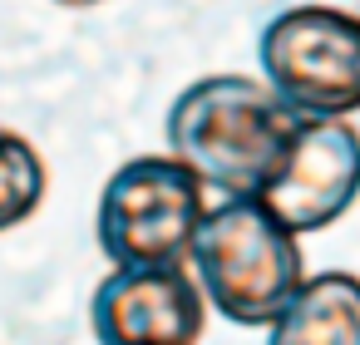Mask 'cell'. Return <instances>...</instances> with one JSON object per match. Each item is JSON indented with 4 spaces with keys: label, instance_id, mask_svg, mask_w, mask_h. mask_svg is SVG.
Listing matches in <instances>:
<instances>
[{
    "label": "cell",
    "instance_id": "2",
    "mask_svg": "<svg viewBox=\"0 0 360 345\" xmlns=\"http://www.w3.org/2000/svg\"><path fill=\"white\" fill-rule=\"evenodd\" d=\"M193 281L232 325H271L306 281L296 232L262 197H222L193 237Z\"/></svg>",
    "mask_w": 360,
    "mask_h": 345
},
{
    "label": "cell",
    "instance_id": "7",
    "mask_svg": "<svg viewBox=\"0 0 360 345\" xmlns=\"http://www.w3.org/2000/svg\"><path fill=\"white\" fill-rule=\"evenodd\" d=\"M266 345H360V276L321 271L266 325Z\"/></svg>",
    "mask_w": 360,
    "mask_h": 345
},
{
    "label": "cell",
    "instance_id": "5",
    "mask_svg": "<svg viewBox=\"0 0 360 345\" xmlns=\"http://www.w3.org/2000/svg\"><path fill=\"white\" fill-rule=\"evenodd\" d=\"M360 197V129L345 119H296L291 148L276 163L262 202L301 237L340 222Z\"/></svg>",
    "mask_w": 360,
    "mask_h": 345
},
{
    "label": "cell",
    "instance_id": "6",
    "mask_svg": "<svg viewBox=\"0 0 360 345\" xmlns=\"http://www.w3.org/2000/svg\"><path fill=\"white\" fill-rule=\"evenodd\" d=\"M99 345H198L207 330V296L188 266H114L89 301Z\"/></svg>",
    "mask_w": 360,
    "mask_h": 345
},
{
    "label": "cell",
    "instance_id": "3",
    "mask_svg": "<svg viewBox=\"0 0 360 345\" xmlns=\"http://www.w3.org/2000/svg\"><path fill=\"white\" fill-rule=\"evenodd\" d=\"M266 89L296 119L360 114V15L335 6H286L257 35Z\"/></svg>",
    "mask_w": 360,
    "mask_h": 345
},
{
    "label": "cell",
    "instance_id": "9",
    "mask_svg": "<svg viewBox=\"0 0 360 345\" xmlns=\"http://www.w3.org/2000/svg\"><path fill=\"white\" fill-rule=\"evenodd\" d=\"M55 6H70V11H89V6H109V0H55Z\"/></svg>",
    "mask_w": 360,
    "mask_h": 345
},
{
    "label": "cell",
    "instance_id": "1",
    "mask_svg": "<svg viewBox=\"0 0 360 345\" xmlns=\"http://www.w3.org/2000/svg\"><path fill=\"white\" fill-rule=\"evenodd\" d=\"M291 134L296 114L247 74L193 79L163 119L168 153L222 197H262L291 148Z\"/></svg>",
    "mask_w": 360,
    "mask_h": 345
},
{
    "label": "cell",
    "instance_id": "8",
    "mask_svg": "<svg viewBox=\"0 0 360 345\" xmlns=\"http://www.w3.org/2000/svg\"><path fill=\"white\" fill-rule=\"evenodd\" d=\"M45 193H50V168L40 148L15 129H0V232L30 222Z\"/></svg>",
    "mask_w": 360,
    "mask_h": 345
},
{
    "label": "cell",
    "instance_id": "4",
    "mask_svg": "<svg viewBox=\"0 0 360 345\" xmlns=\"http://www.w3.org/2000/svg\"><path fill=\"white\" fill-rule=\"evenodd\" d=\"M202 212V183L173 153H139L99 193V252L109 266H183Z\"/></svg>",
    "mask_w": 360,
    "mask_h": 345
}]
</instances>
